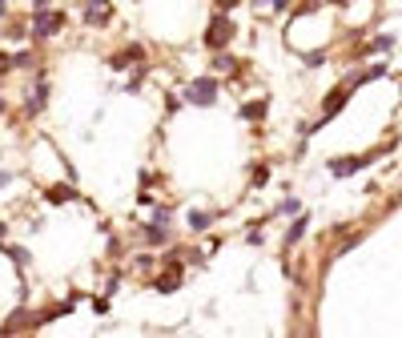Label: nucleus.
Returning a JSON list of instances; mask_svg holds the SVG:
<instances>
[{
    "label": "nucleus",
    "mask_w": 402,
    "mask_h": 338,
    "mask_svg": "<svg viewBox=\"0 0 402 338\" xmlns=\"http://www.w3.org/2000/svg\"><path fill=\"white\" fill-rule=\"evenodd\" d=\"M45 197H48V206H69V201H77V190L65 181V186H48Z\"/></svg>",
    "instance_id": "9"
},
{
    "label": "nucleus",
    "mask_w": 402,
    "mask_h": 338,
    "mask_svg": "<svg viewBox=\"0 0 402 338\" xmlns=\"http://www.w3.org/2000/svg\"><path fill=\"white\" fill-rule=\"evenodd\" d=\"M141 241H145V246H153V250H157V246H165V241H169V226H161V221H149V226L141 230Z\"/></svg>",
    "instance_id": "8"
},
{
    "label": "nucleus",
    "mask_w": 402,
    "mask_h": 338,
    "mask_svg": "<svg viewBox=\"0 0 402 338\" xmlns=\"http://www.w3.org/2000/svg\"><path fill=\"white\" fill-rule=\"evenodd\" d=\"M8 72H12V57H8V52H0V81H4Z\"/></svg>",
    "instance_id": "23"
},
{
    "label": "nucleus",
    "mask_w": 402,
    "mask_h": 338,
    "mask_svg": "<svg viewBox=\"0 0 402 338\" xmlns=\"http://www.w3.org/2000/svg\"><path fill=\"white\" fill-rule=\"evenodd\" d=\"M346 93H350V89H338V93L326 97V105H322V125H326V121H330L334 113L342 109V105H346Z\"/></svg>",
    "instance_id": "11"
},
{
    "label": "nucleus",
    "mask_w": 402,
    "mask_h": 338,
    "mask_svg": "<svg viewBox=\"0 0 402 338\" xmlns=\"http://www.w3.org/2000/svg\"><path fill=\"white\" fill-rule=\"evenodd\" d=\"M213 4H217V12H234L241 0H213Z\"/></svg>",
    "instance_id": "24"
},
{
    "label": "nucleus",
    "mask_w": 402,
    "mask_h": 338,
    "mask_svg": "<svg viewBox=\"0 0 402 338\" xmlns=\"http://www.w3.org/2000/svg\"><path fill=\"white\" fill-rule=\"evenodd\" d=\"M213 217H217V214H205V210H190V217H185V221H190L193 234H205V230L213 226Z\"/></svg>",
    "instance_id": "12"
},
{
    "label": "nucleus",
    "mask_w": 402,
    "mask_h": 338,
    "mask_svg": "<svg viewBox=\"0 0 402 338\" xmlns=\"http://www.w3.org/2000/svg\"><path fill=\"white\" fill-rule=\"evenodd\" d=\"M133 61H145V48L129 41V45L121 48V52H113V57H109V69H129Z\"/></svg>",
    "instance_id": "5"
},
{
    "label": "nucleus",
    "mask_w": 402,
    "mask_h": 338,
    "mask_svg": "<svg viewBox=\"0 0 402 338\" xmlns=\"http://www.w3.org/2000/svg\"><path fill=\"white\" fill-rule=\"evenodd\" d=\"M254 186H265L270 181V166H254V177H250Z\"/></svg>",
    "instance_id": "19"
},
{
    "label": "nucleus",
    "mask_w": 402,
    "mask_h": 338,
    "mask_svg": "<svg viewBox=\"0 0 402 338\" xmlns=\"http://www.w3.org/2000/svg\"><path fill=\"white\" fill-rule=\"evenodd\" d=\"M21 326H41V318H37L32 310H24V306L4 318V335H21Z\"/></svg>",
    "instance_id": "6"
},
{
    "label": "nucleus",
    "mask_w": 402,
    "mask_h": 338,
    "mask_svg": "<svg viewBox=\"0 0 402 338\" xmlns=\"http://www.w3.org/2000/svg\"><path fill=\"white\" fill-rule=\"evenodd\" d=\"M161 105H165V113H177V109H181V97L165 93V101H161Z\"/></svg>",
    "instance_id": "22"
},
{
    "label": "nucleus",
    "mask_w": 402,
    "mask_h": 338,
    "mask_svg": "<svg viewBox=\"0 0 402 338\" xmlns=\"http://www.w3.org/2000/svg\"><path fill=\"white\" fill-rule=\"evenodd\" d=\"M52 0H32V12H41V8H48Z\"/></svg>",
    "instance_id": "28"
},
{
    "label": "nucleus",
    "mask_w": 402,
    "mask_h": 338,
    "mask_svg": "<svg viewBox=\"0 0 402 338\" xmlns=\"http://www.w3.org/2000/svg\"><path fill=\"white\" fill-rule=\"evenodd\" d=\"M217 97H221V85H217V77H210V72H197L190 85H185V105H193V109H213Z\"/></svg>",
    "instance_id": "2"
},
{
    "label": "nucleus",
    "mask_w": 402,
    "mask_h": 338,
    "mask_svg": "<svg viewBox=\"0 0 402 338\" xmlns=\"http://www.w3.org/2000/svg\"><path fill=\"white\" fill-rule=\"evenodd\" d=\"M213 69H217V72H230V77H237V72H241V61H237V57H230L225 48H217V52H213Z\"/></svg>",
    "instance_id": "10"
},
{
    "label": "nucleus",
    "mask_w": 402,
    "mask_h": 338,
    "mask_svg": "<svg viewBox=\"0 0 402 338\" xmlns=\"http://www.w3.org/2000/svg\"><path fill=\"white\" fill-rule=\"evenodd\" d=\"M366 161H370V157H334L330 173H334V177H350V173H358Z\"/></svg>",
    "instance_id": "7"
},
{
    "label": "nucleus",
    "mask_w": 402,
    "mask_h": 338,
    "mask_svg": "<svg viewBox=\"0 0 402 338\" xmlns=\"http://www.w3.org/2000/svg\"><path fill=\"white\" fill-rule=\"evenodd\" d=\"M4 186H12V173H8V169H0V190H4Z\"/></svg>",
    "instance_id": "27"
},
{
    "label": "nucleus",
    "mask_w": 402,
    "mask_h": 338,
    "mask_svg": "<svg viewBox=\"0 0 402 338\" xmlns=\"http://www.w3.org/2000/svg\"><path fill=\"white\" fill-rule=\"evenodd\" d=\"M334 4H346V0H334Z\"/></svg>",
    "instance_id": "33"
},
{
    "label": "nucleus",
    "mask_w": 402,
    "mask_h": 338,
    "mask_svg": "<svg viewBox=\"0 0 402 338\" xmlns=\"http://www.w3.org/2000/svg\"><path fill=\"white\" fill-rule=\"evenodd\" d=\"M4 32H8V37H28V28H24L21 21H12V24H4Z\"/></svg>",
    "instance_id": "20"
},
{
    "label": "nucleus",
    "mask_w": 402,
    "mask_h": 338,
    "mask_svg": "<svg viewBox=\"0 0 402 338\" xmlns=\"http://www.w3.org/2000/svg\"><path fill=\"white\" fill-rule=\"evenodd\" d=\"M390 45H394V37H379V41H374V52H386Z\"/></svg>",
    "instance_id": "26"
},
{
    "label": "nucleus",
    "mask_w": 402,
    "mask_h": 338,
    "mask_svg": "<svg viewBox=\"0 0 402 338\" xmlns=\"http://www.w3.org/2000/svg\"><path fill=\"white\" fill-rule=\"evenodd\" d=\"M4 109H8V105H4V97H0V117H4Z\"/></svg>",
    "instance_id": "30"
},
{
    "label": "nucleus",
    "mask_w": 402,
    "mask_h": 338,
    "mask_svg": "<svg viewBox=\"0 0 402 338\" xmlns=\"http://www.w3.org/2000/svg\"><path fill=\"white\" fill-rule=\"evenodd\" d=\"M234 37H237V24L230 21V12H213L205 32H201V45L210 48V52H217V48H230Z\"/></svg>",
    "instance_id": "3"
},
{
    "label": "nucleus",
    "mask_w": 402,
    "mask_h": 338,
    "mask_svg": "<svg viewBox=\"0 0 402 338\" xmlns=\"http://www.w3.org/2000/svg\"><path fill=\"white\" fill-rule=\"evenodd\" d=\"M32 65H37V52H32V48H24V52L12 57V69H32Z\"/></svg>",
    "instance_id": "17"
},
{
    "label": "nucleus",
    "mask_w": 402,
    "mask_h": 338,
    "mask_svg": "<svg viewBox=\"0 0 402 338\" xmlns=\"http://www.w3.org/2000/svg\"><path fill=\"white\" fill-rule=\"evenodd\" d=\"M278 214H302V206H298V201H282V206H278Z\"/></svg>",
    "instance_id": "25"
},
{
    "label": "nucleus",
    "mask_w": 402,
    "mask_h": 338,
    "mask_svg": "<svg viewBox=\"0 0 402 338\" xmlns=\"http://www.w3.org/2000/svg\"><path fill=\"white\" fill-rule=\"evenodd\" d=\"M0 234H8V226H0Z\"/></svg>",
    "instance_id": "32"
},
{
    "label": "nucleus",
    "mask_w": 402,
    "mask_h": 338,
    "mask_svg": "<svg viewBox=\"0 0 402 338\" xmlns=\"http://www.w3.org/2000/svg\"><path fill=\"white\" fill-rule=\"evenodd\" d=\"M61 314H72V302H57V306L41 310L37 318H41V326H48V322H52V318H61Z\"/></svg>",
    "instance_id": "15"
},
{
    "label": "nucleus",
    "mask_w": 402,
    "mask_h": 338,
    "mask_svg": "<svg viewBox=\"0 0 402 338\" xmlns=\"http://www.w3.org/2000/svg\"><path fill=\"white\" fill-rule=\"evenodd\" d=\"M265 109H270L265 97H261V101H245V105H241V121H261L265 117Z\"/></svg>",
    "instance_id": "13"
},
{
    "label": "nucleus",
    "mask_w": 402,
    "mask_h": 338,
    "mask_svg": "<svg viewBox=\"0 0 402 338\" xmlns=\"http://www.w3.org/2000/svg\"><path fill=\"white\" fill-rule=\"evenodd\" d=\"M65 24H69V12H61V8L48 4L41 12H32V21H28V41H32V45H45L57 32H65Z\"/></svg>",
    "instance_id": "1"
},
{
    "label": "nucleus",
    "mask_w": 402,
    "mask_h": 338,
    "mask_svg": "<svg viewBox=\"0 0 402 338\" xmlns=\"http://www.w3.org/2000/svg\"><path fill=\"white\" fill-rule=\"evenodd\" d=\"M145 77H149V69H145L141 61H137V69H133V77H129V81H125V89H129V93H141Z\"/></svg>",
    "instance_id": "16"
},
{
    "label": "nucleus",
    "mask_w": 402,
    "mask_h": 338,
    "mask_svg": "<svg viewBox=\"0 0 402 338\" xmlns=\"http://www.w3.org/2000/svg\"><path fill=\"white\" fill-rule=\"evenodd\" d=\"M45 105H48V81L41 77V81H37V89H32L28 101H24V113H28V117H37V113H45Z\"/></svg>",
    "instance_id": "4"
},
{
    "label": "nucleus",
    "mask_w": 402,
    "mask_h": 338,
    "mask_svg": "<svg viewBox=\"0 0 402 338\" xmlns=\"http://www.w3.org/2000/svg\"><path fill=\"white\" fill-rule=\"evenodd\" d=\"M261 4H265V0H254V8H261Z\"/></svg>",
    "instance_id": "31"
},
{
    "label": "nucleus",
    "mask_w": 402,
    "mask_h": 338,
    "mask_svg": "<svg viewBox=\"0 0 402 338\" xmlns=\"http://www.w3.org/2000/svg\"><path fill=\"white\" fill-rule=\"evenodd\" d=\"M4 17H8V0H0V21H4Z\"/></svg>",
    "instance_id": "29"
},
{
    "label": "nucleus",
    "mask_w": 402,
    "mask_h": 338,
    "mask_svg": "<svg viewBox=\"0 0 402 338\" xmlns=\"http://www.w3.org/2000/svg\"><path fill=\"white\" fill-rule=\"evenodd\" d=\"M93 310L97 314H109V294H97V298H93Z\"/></svg>",
    "instance_id": "21"
},
{
    "label": "nucleus",
    "mask_w": 402,
    "mask_h": 338,
    "mask_svg": "<svg viewBox=\"0 0 402 338\" xmlns=\"http://www.w3.org/2000/svg\"><path fill=\"white\" fill-rule=\"evenodd\" d=\"M0 250L17 262V270H28V262H32V258H28V250H21V246H4V241H0Z\"/></svg>",
    "instance_id": "14"
},
{
    "label": "nucleus",
    "mask_w": 402,
    "mask_h": 338,
    "mask_svg": "<svg viewBox=\"0 0 402 338\" xmlns=\"http://www.w3.org/2000/svg\"><path fill=\"white\" fill-rule=\"evenodd\" d=\"M302 234H306V217H298V221L290 226V234H285V246H294V241H302Z\"/></svg>",
    "instance_id": "18"
}]
</instances>
